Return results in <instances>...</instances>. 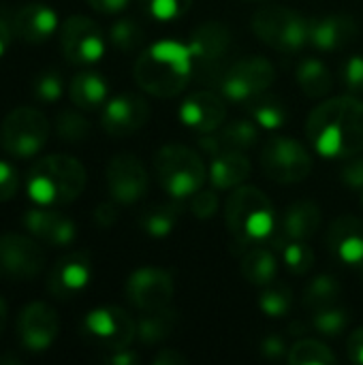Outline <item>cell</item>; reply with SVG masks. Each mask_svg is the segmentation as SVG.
I'll return each instance as SVG.
<instances>
[{
	"label": "cell",
	"instance_id": "cell-1",
	"mask_svg": "<svg viewBox=\"0 0 363 365\" xmlns=\"http://www.w3.org/2000/svg\"><path fill=\"white\" fill-rule=\"evenodd\" d=\"M312 150L332 160H344L363 152V103L353 96H334L312 109L306 122Z\"/></svg>",
	"mask_w": 363,
	"mask_h": 365
},
{
	"label": "cell",
	"instance_id": "cell-2",
	"mask_svg": "<svg viewBox=\"0 0 363 365\" xmlns=\"http://www.w3.org/2000/svg\"><path fill=\"white\" fill-rule=\"evenodd\" d=\"M195 71V60L188 43L163 38L148 49L135 62V81L137 86L158 98L178 96L190 81Z\"/></svg>",
	"mask_w": 363,
	"mask_h": 365
},
{
	"label": "cell",
	"instance_id": "cell-3",
	"mask_svg": "<svg viewBox=\"0 0 363 365\" xmlns=\"http://www.w3.org/2000/svg\"><path fill=\"white\" fill-rule=\"evenodd\" d=\"M86 180V169L75 156L49 154L30 165L26 192L34 205H68L83 192Z\"/></svg>",
	"mask_w": 363,
	"mask_h": 365
},
{
	"label": "cell",
	"instance_id": "cell-4",
	"mask_svg": "<svg viewBox=\"0 0 363 365\" xmlns=\"http://www.w3.org/2000/svg\"><path fill=\"white\" fill-rule=\"evenodd\" d=\"M225 222L235 244L252 248L276 233V210L270 197L255 186H237L225 201Z\"/></svg>",
	"mask_w": 363,
	"mask_h": 365
},
{
	"label": "cell",
	"instance_id": "cell-5",
	"mask_svg": "<svg viewBox=\"0 0 363 365\" xmlns=\"http://www.w3.org/2000/svg\"><path fill=\"white\" fill-rule=\"evenodd\" d=\"M154 173L163 190L171 199L182 201L203 188L208 167L195 150L182 143H167L154 154Z\"/></svg>",
	"mask_w": 363,
	"mask_h": 365
},
{
	"label": "cell",
	"instance_id": "cell-6",
	"mask_svg": "<svg viewBox=\"0 0 363 365\" xmlns=\"http://www.w3.org/2000/svg\"><path fill=\"white\" fill-rule=\"evenodd\" d=\"M255 34L282 53H295L310 45V19L287 6H263L252 17Z\"/></svg>",
	"mask_w": 363,
	"mask_h": 365
},
{
	"label": "cell",
	"instance_id": "cell-7",
	"mask_svg": "<svg viewBox=\"0 0 363 365\" xmlns=\"http://www.w3.org/2000/svg\"><path fill=\"white\" fill-rule=\"evenodd\" d=\"M49 120L41 109L17 107L6 113L0 128L2 148L15 158H34L47 145Z\"/></svg>",
	"mask_w": 363,
	"mask_h": 365
},
{
	"label": "cell",
	"instance_id": "cell-8",
	"mask_svg": "<svg viewBox=\"0 0 363 365\" xmlns=\"http://www.w3.org/2000/svg\"><path fill=\"white\" fill-rule=\"evenodd\" d=\"M276 81L274 64L263 56H246L229 64L220 75V92L231 103L250 105Z\"/></svg>",
	"mask_w": 363,
	"mask_h": 365
},
{
	"label": "cell",
	"instance_id": "cell-9",
	"mask_svg": "<svg viewBox=\"0 0 363 365\" xmlns=\"http://www.w3.org/2000/svg\"><path fill=\"white\" fill-rule=\"evenodd\" d=\"M261 169L276 184L304 182L312 171V156L304 143L289 137H274L261 148Z\"/></svg>",
	"mask_w": 363,
	"mask_h": 365
},
{
	"label": "cell",
	"instance_id": "cell-10",
	"mask_svg": "<svg viewBox=\"0 0 363 365\" xmlns=\"http://www.w3.org/2000/svg\"><path fill=\"white\" fill-rule=\"evenodd\" d=\"M81 334L98 349L113 353L133 344L137 338V321L118 306H101L83 317Z\"/></svg>",
	"mask_w": 363,
	"mask_h": 365
},
{
	"label": "cell",
	"instance_id": "cell-11",
	"mask_svg": "<svg viewBox=\"0 0 363 365\" xmlns=\"http://www.w3.org/2000/svg\"><path fill=\"white\" fill-rule=\"evenodd\" d=\"M45 267L43 248L28 235H0V280L30 282Z\"/></svg>",
	"mask_w": 363,
	"mask_h": 365
},
{
	"label": "cell",
	"instance_id": "cell-12",
	"mask_svg": "<svg viewBox=\"0 0 363 365\" xmlns=\"http://www.w3.org/2000/svg\"><path fill=\"white\" fill-rule=\"evenodd\" d=\"M60 49L71 64H94L105 56L107 43L94 19L71 15L60 26Z\"/></svg>",
	"mask_w": 363,
	"mask_h": 365
},
{
	"label": "cell",
	"instance_id": "cell-13",
	"mask_svg": "<svg viewBox=\"0 0 363 365\" xmlns=\"http://www.w3.org/2000/svg\"><path fill=\"white\" fill-rule=\"evenodd\" d=\"M107 192L111 201L120 205H133L148 192L150 180L143 163L135 154H118L107 163L105 169Z\"/></svg>",
	"mask_w": 363,
	"mask_h": 365
},
{
	"label": "cell",
	"instance_id": "cell-14",
	"mask_svg": "<svg viewBox=\"0 0 363 365\" xmlns=\"http://www.w3.org/2000/svg\"><path fill=\"white\" fill-rule=\"evenodd\" d=\"M60 334L56 310L45 302H32L21 308L17 317V338L24 351L45 353L53 346Z\"/></svg>",
	"mask_w": 363,
	"mask_h": 365
},
{
	"label": "cell",
	"instance_id": "cell-15",
	"mask_svg": "<svg viewBox=\"0 0 363 365\" xmlns=\"http://www.w3.org/2000/svg\"><path fill=\"white\" fill-rule=\"evenodd\" d=\"M173 293V276L160 267H141L126 280V297L141 312L169 308Z\"/></svg>",
	"mask_w": 363,
	"mask_h": 365
},
{
	"label": "cell",
	"instance_id": "cell-16",
	"mask_svg": "<svg viewBox=\"0 0 363 365\" xmlns=\"http://www.w3.org/2000/svg\"><path fill=\"white\" fill-rule=\"evenodd\" d=\"M188 47L199 75L220 71L223 60L231 51V30L220 21H203L193 30Z\"/></svg>",
	"mask_w": 363,
	"mask_h": 365
},
{
	"label": "cell",
	"instance_id": "cell-17",
	"mask_svg": "<svg viewBox=\"0 0 363 365\" xmlns=\"http://www.w3.org/2000/svg\"><path fill=\"white\" fill-rule=\"evenodd\" d=\"M150 118V105L135 92L109 96L101 111L103 130L111 137H128L139 133Z\"/></svg>",
	"mask_w": 363,
	"mask_h": 365
},
{
	"label": "cell",
	"instance_id": "cell-18",
	"mask_svg": "<svg viewBox=\"0 0 363 365\" xmlns=\"http://www.w3.org/2000/svg\"><path fill=\"white\" fill-rule=\"evenodd\" d=\"M92 282L90 255L79 250L56 261L47 278V291L56 299H73L83 293Z\"/></svg>",
	"mask_w": 363,
	"mask_h": 365
},
{
	"label": "cell",
	"instance_id": "cell-19",
	"mask_svg": "<svg viewBox=\"0 0 363 365\" xmlns=\"http://www.w3.org/2000/svg\"><path fill=\"white\" fill-rule=\"evenodd\" d=\"M180 120L184 126L201 135L218 130L227 120L225 96H218L216 92L210 90H199L188 94L180 107Z\"/></svg>",
	"mask_w": 363,
	"mask_h": 365
},
{
	"label": "cell",
	"instance_id": "cell-20",
	"mask_svg": "<svg viewBox=\"0 0 363 365\" xmlns=\"http://www.w3.org/2000/svg\"><path fill=\"white\" fill-rule=\"evenodd\" d=\"M60 17L56 9H51L45 2H28L21 4L13 15V34L28 43V45H41L47 43L58 30H60Z\"/></svg>",
	"mask_w": 363,
	"mask_h": 365
},
{
	"label": "cell",
	"instance_id": "cell-21",
	"mask_svg": "<svg viewBox=\"0 0 363 365\" xmlns=\"http://www.w3.org/2000/svg\"><path fill=\"white\" fill-rule=\"evenodd\" d=\"M329 252L349 267L363 269V220L357 216H340L327 229Z\"/></svg>",
	"mask_w": 363,
	"mask_h": 365
},
{
	"label": "cell",
	"instance_id": "cell-22",
	"mask_svg": "<svg viewBox=\"0 0 363 365\" xmlns=\"http://www.w3.org/2000/svg\"><path fill=\"white\" fill-rule=\"evenodd\" d=\"M261 139V126L250 120H235L231 124H223L218 130L201 135L199 145L210 156L223 154V152H246L255 148Z\"/></svg>",
	"mask_w": 363,
	"mask_h": 365
},
{
	"label": "cell",
	"instance_id": "cell-23",
	"mask_svg": "<svg viewBox=\"0 0 363 365\" xmlns=\"http://www.w3.org/2000/svg\"><path fill=\"white\" fill-rule=\"evenodd\" d=\"M359 34V26L351 15L329 13L310 19V45L319 51H340Z\"/></svg>",
	"mask_w": 363,
	"mask_h": 365
},
{
	"label": "cell",
	"instance_id": "cell-24",
	"mask_svg": "<svg viewBox=\"0 0 363 365\" xmlns=\"http://www.w3.org/2000/svg\"><path fill=\"white\" fill-rule=\"evenodd\" d=\"M252 173V165L246 152H223L212 156L208 175L214 188L218 190H233L242 186Z\"/></svg>",
	"mask_w": 363,
	"mask_h": 365
},
{
	"label": "cell",
	"instance_id": "cell-25",
	"mask_svg": "<svg viewBox=\"0 0 363 365\" xmlns=\"http://www.w3.org/2000/svg\"><path fill=\"white\" fill-rule=\"evenodd\" d=\"M321 207L315 201H295L285 210L278 237L308 242L321 229Z\"/></svg>",
	"mask_w": 363,
	"mask_h": 365
},
{
	"label": "cell",
	"instance_id": "cell-26",
	"mask_svg": "<svg viewBox=\"0 0 363 365\" xmlns=\"http://www.w3.org/2000/svg\"><path fill=\"white\" fill-rule=\"evenodd\" d=\"M240 269L246 282H250L252 287H261V289L270 287L272 282H276L278 269H280L278 250L274 246L257 244L246 250Z\"/></svg>",
	"mask_w": 363,
	"mask_h": 365
},
{
	"label": "cell",
	"instance_id": "cell-27",
	"mask_svg": "<svg viewBox=\"0 0 363 365\" xmlns=\"http://www.w3.org/2000/svg\"><path fill=\"white\" fill-rule=\"evenodd\" d=\"M71 101L81 111H96L109 101V83L96 71H81L71 79Z\"/></svg>",
	"mask_w": 363,
	"mask_h": 365
},
{
	"label": "cell",
	"instance_id": "cell-28",
	"mask_svg": "<svg viewBox=\"0 0 363 365\" xmlns=\"http://www.w3.org/2000/svg\"><path fill=\"white\" fill-rule=\"evenodd\" d=\"M295 79L302 92L310 98H323L334 88L332 71L321 58H304L295 68Z\"/></svg>",
	"mask_w": 363,
	"mask_h": 365
},
{
	"label": "cell",
	"instance_id": "cell-29",
	"mask_svg": "<svg viewBox=\"0 0 363 365\" xmlns=\"http://www.w3.org/2000/svg\"><path fill=\"white\" fill-rule=\"evenodd\" d=\"M175 323H178V317L171 308L143 312L141 319L137 321V338L148 346L163 344L167 338H171Z\"/></svg>",
	"mask_w": 363,
	"mask_h": 365
},
{
	"label": "cell",
	"instance_id": "cell-30",
	"mask_svg": "<svg viewBox=\"0 0 363 365\" xmlns=\"http://www.w3.org/2000/svg\"><path fill=\"white\" fill-rule=\"evenodd\" d=\"M274 248L280 252L285 267L295 276H306L315 265V250L304 240L274 237Z\"/></svg>",
	"mask_w": 363,
	"mask_h": 365
},
{
	"label": "cell",
	"instance_id": "cell-31",
	"mask_svg": "<svg viewBox=\"0 0 363 365\" xmlns=\"http://www.w3.org/2000/svg\"><path fill=\"white\" fill-rule=\"evenodd\" d=\"M248 107L250 118L265 130H280L289 122V107L278 96H270L267 92L255 98Z\"/></svg>",
	"mask_w": 363,
	"mask_h": 365
},
{
	"label": "cell",
	"instance_id": "cell-32",
	"mask_svg": "<svg viewBox=\"0 0 363 365\" xmlns=\"http://www.w3.org/2000/svg\"><path fill=\"white\" fill-rule=\"evenodd\" d=\"M340 295H342V284L338 282V278L329 276V274H321L308 282V287L304 291V306L310 312L329 308L340 302Z\"/></svg>",
	"mask_w": 363,
	"mask_h": 365
},
{
	"label": "cell",
	"instance_id": "cell-33",
	"mask_svg": "<svg viewBox=\"0 0 363 365\" xmlns=\"http://www.w3.org/2000/svg\"><path fill=\"white\" fill-rule=\"evenodd\" d=\"M180 220V207L171 203L152 205L141 212L139 216V229L150 237H165L169 235Z\"/></svg>",
	"mask_w": 363,
	"mask_h": 365
},
{
	"label": "cell",
	"instance_id": "cell-34",
	"mask_svg": "<svg viewBox=\"0 0 363 365\" xmlns=\"http://www.w3.org/2000/svg\"><path fill=\"white\" fill-rule=\"evenodd\" d=\"M295 306L293 291L282 282H272L270 287H263V293L259 295V308L270 319H285Z\"/></svg>",
	"mask_w": 363,
	"mask_h": 365
},
{
	"label": "cell",
	"instance_id": "cell-35",
	"mask_svg": "<svg viewBox=\"0 0 363 365\" xmlns=\"http://www.w3.org/2000/svg\"><path fill=\"white\" fill-rule=\"evenodd\" d=\"M287 361L293 365H332L336 364V355L332 353V349L319 340H300L295 342L289 353H287Z\"/></svg>",
	"mask_w": 363,
	"mask_h": 365
},
{
	"label": "cell",
	"instance_id": "cell-36",
	"mask_svg": "<svg viewBox=\"0 0 363 365\" xmlns=\"http://www.w3.org/2000/svg\"><path fill=\"white\" fill-rule=\"evenodd\" d=\"M349 325H351L349 310L340 308L338 304L329 306V308L315 310L310 317V327L325 338H340L349 329Z\"/></svg>",
	"mask_w": 363,
	"mask_h": 365
},
{
	"label": "cell",
	"instance_id": "cell-37",
	"mask_svg": "<svg viewBox=\"0 0 363 365\" xmlns=\"http://www.w3.org/2000/svg\"><path fill=\"white\" fill-rule=\"evenodd\" d=\"M56 133L66 143H81L90 135V122L81 109H62L56 118Z\"/></svg>",
	"mask_w": 363,
	"mask_h": 365
},
{
	"label": "cell",
	"instance_id": "cell-38",
	"mask_svg": "<svg viewBox=\"0 0 363 365\" xmlns=\"http://www.w3.org/2000/svg\"><path fill=\"white\" fill-rule=\"evenodd\" d=\"M143 28L133 17H122L111 24L109 28V43L120 51H135L143 43Z\"/></svg>",
	"mask_w": 363,
	"mask_h": 365
},
{
	"label": "cell",
	"instance_id": "cell-39",
	"mask_svg": "<svg viewBox=\"0 0 363 365\" xmlns=\"http://www.w3.org/2000/svg\"><path fill=\"white\" fill-rule=\"evenodd\" d=\"M58 218V212H53L51 207H45V205H34L30 207L24 216H21V225L24 229L34 237V240H41L45 242L53 222Z\"/></svg>",
	"mask_w": 363,
	"mask_h": 365
},
{
	"label": "cell",
	"instance_id": "cell-40",
	"mask_svg": "<svg viewBox=\"0 0 363 365\" xmlns=\"http://www.w3.org/2000/svg\"><path fill=\"white\" fill-rule=\"evenodd\" d=\"M32 94L41 103H58L64 94V79L58 71L49 68L34 77L32 81Z\"/></svg>",
	"mask_w": 363,
	"mask_h": 365
},
{
	"label": "cell",
	"instance_id": "cell-41",
	"mask_svg": "<svg viewBox=\"0 0 363 365\" xmlns=\"http://www.w3.org/2000/svg\"><path fill=\"white\" fill-rule=\"evenodd\" d=\"M141 2V6H143V11L152 17V19H156V21H171V19H178V17H182L188 9H190V4H193V0H139Z\"/></svg>",
	"mask_w": 363,
	"mask_h": 365
},
{
	"label": "cell",
	"instance_id": "cell-42",
	"mask_svg": "<svg viewBox=\"0 0 363 365\" xmlns=\"http://www.w3.org/2000/svg\"><path fill=\"white\" fill-rule=\"evenodd\" d=\"M77 240V225L68 218V216H62L58 214L45 244L53 246V248H64V246H71L73 242Z\"/></svg>",
	"mask_w": 363,
	"mask_h": 365
},
{
	"label": "cell",
	"instance_id": "cell-43",
	"mask_svg": "<svg viewBox=\"0 0 363 365\" xmlns=\"http://www.w3.org/2000/svg\"><path fill=\"white\" fill-rule=\"evenodd\" d=\"M342 83L353 96L363 94V56H351L342 64Z\"/></svg>",
	"mask_w": 363,
	"mask_h": 365
},
{
	"label": "cell",
	"instance_id": "cell-44",
	"mask_svg": "<svg viewBox=\"0 0 363 365\" xmlns=\"http://www.w3.org/2000/svg\"><path fill=\"white\" fill-rule=\"evenodd\" d=\"M218 205H220V199H218L216 190H205V188H201V190H197V192L190 197V212H193L197 218H201V220L212 218V216L218 212Z\"/></svg>",
	"mask_w": 363,
	"mask_h": 365
},
{
	"label": "cell",
	"instance_id": "cell-45",
	"mask_svg": "<svg viewBox=\"0 0 363 365\" xmlns=\"http://www.w3.org/2000/svg\"><path fill=\"white\" fill-rule=\"evenodd\" d=\"M340 180L353 188V190H363V154H355L351 158H344V165L340 169Z\"/></svg>",
	"mask_w": 363,
	"mask_h": 365
},
{
	"label": "cell",
	"instance_id": "cell-46",
	"mask_svg": "<svg viewBox=\"0 0 363 365\" xmlns=\"http://www.w3.org/2000/svg\"><path fill=\"white\" fill-rule=\"evenodd\" d=\"M19 190V175H17V169L6 163V160H0V203L4 201H11Z\"/></svg>",
	"mask_w": 363,
	"mask_h": 365
},
{
	"label": "cell",
	"instance_id": "cell-47",
	"mask_svg": "<svg viewBox=\"0 0 363 365\" xmlns=\"http://www.w3.org/2000/svg\"><path fill=\"white\" fill-rule=\"evenodd\" d=\"M259 349H261V355L267 357V359H282L289 353V349H287V344H285V340L280 336H265L261 340Z\"/></svg>",
	"mask_w": 363,
	"mask_h": 365
},
{
	"label": "cell",
	"instance_id": "cell-48",
	"mask_svg": "<svg viewBox=\"0 0 363 365\" xmlns=\"http://www.w3.org/2000/svg\"><path fill=\"white\" fill-rule=\"evenodd\" d=\"M113 203H116V201H113ZM113 203H101V205H96V210H94V220H96L98 227L109 229L111 225H116V220H118V207H116Z\"/></svg>",
	"mask_w": 363,
	"mask_h": 365
},
{
	"label": "cell",
	"instance_id": "cell-49",
	"mask_svg": "<svg viewBox=\"0 0 363 365\" xmlns=\"http://www.w3.org/2000/svg\"><path fill=\"white\" fill-rule=\"evenodd\" d=\"M347 353L355 364L363 365V327L351 331V336L347 338Z\"/></svg>",
	"mask_w": 363,
	"mask_h": 365
},
{
	"label": "cell",
	"instance_id": "cell-50",
	"mask_svg": "<svg viewBox=\"0 0 363 365\" xmlns=\"http://www.w3.org/2000/svg\"><path fill=\"white\" fill-rule=\"evenodd\" d=\"M88 4L103 15H116L122 13L131 4V0H88Z\"/></svg>",
	"mask_w": 363,
	"mask_h": 365
},
{
	"label": "cell",
	"instance_id": "cell-51",
	"mask_svg": "<svg viewBox=\"0 0 363 365\" xmlns=\"http://www.w3.org/2000/svg\"><path fill=\"white\" fill-rule=\"evenodd\" d=\"M154 365H184L186 364V357L178 351H171V349H160L154 359H152Z\"/></svg>",
	"mask_w": 363,
	"mask_h": 365
},
{
	"label": "cell",
	"instance_id": "cell-52",
	"mask_svg": "<svg viewBox=\"0 0 363 365\" xmlns=\"http://www.w3.org/2000/svg\"><path fill=\"white\" fill-rule=\"evenodd\" d=\"M105 361L113 365H135L137 361H139V355H137V353H133L131 349H120V351L109 353V355L105 357Z\"/></svg>",
	"mask_w": 363,
	"mask_h": 365
},
{
	"label": "cell",
	"instance_id": "cell-53",
	"mask_svg": "<svg viewBox=\"0 0 363 365\" xmlns=\"http://www.w3.org/2000/svg\"><path fill=\"white\" fill-rule=\"evenodd\" d=\"M11 43H13V28H9V24L0 17V60L11 49Z\"/></svg>",
	"mask_w": 363,
	"mask_h": 365
},
{
	"label": "cell",
	"instance_id": "cell-54",
	"mask_svg": "<svg viewBox=\"0 0 363 365\" xmlns=\"http://www.w3.org/2000/svg\"><path fill=\"white\" fill-rule=\"evenodd\" d=\"M4 323H6V304H4V299L0 297V334H2V329H4Z\"/></svg>",
	"mask_w": 363,
	"mask_h": 365
},
{
	"label": "cell",
	"instance_id": "cell-55",
	"mask_svg": "<svg viewBox=\"0 0 363 365\" xmlns=\"http://www.w3.org/2000/svg\"><path fill=\"white\" fill-rule=\"evenodd\" d=\"M362 205H363V190H362Z\"/></svg>",
	"mask_w": 363,
	"mask_h": 365
}]
</instances>
